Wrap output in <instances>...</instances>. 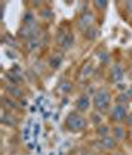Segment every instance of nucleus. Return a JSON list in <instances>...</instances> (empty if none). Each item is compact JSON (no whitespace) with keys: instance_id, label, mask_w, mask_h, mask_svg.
I'll return each mask as SVG.
<instances>
[{"instance_id":"nucleus-1","label":"nucleus","mask_w":132,"mask_h":155,"mask_svg":"<svg viewBox=\"0 0 132 155\" xmlns=\"http://www.w3.org/2000/svg\"><path fill=\"white\" fill-rule=\"evenodd\" d=\"M111 93L108 89H106L105 86L99 87L98 90H95L93 97V106L95 109V111L99 113H106L111 109Z\"/></svg>"},{"instance_id":"nucleus-2","label":"nucleus","mask_w":132,"mask_h":155,"mask_svg":"<svg viewBox=\"0 0 132 155\" xmlns=\"http://www.w3.org/2000/svg\"><path fill=\"white\" fill-rule=\"evenodd\" d=\"M65 127L71 133H81L87 127V119L78 111H71L65 119Z\"/></svg>"},{"instance_id":"nucleus-3","label":"nucleus","mask_w":132,"mask_h":155,"mask_svg":"<svg viewBox=\"0 0 132 155\" xmlns=\"http://www.w3.org/2000/svg\"><path fill=\"white\" fill-rule=\"evenodd\" d=\"M127 117H128V113H127L126 105L116 104L110 109V121L116 123V125H119L120 122H124Z\"/></svg>"},{"instance_id":"nucleus-4","label":"nucleus","mask_w":132,"mask_h":155,"mask_svg":"<svg viewBox=\"0 0 132 155\" xmlns=\"http://www.w3.org/2000/svg\"><path fill=\"white\" fill-rule=\"evenodd\" d=\"M116 140L114 139V137L107 135V137H102L96 140V146L99 147L100 150L103 151H111V150H115L116 147Z\"/></svg>"},{"instance_id":"nucleus-5","label":"nucleus","mask_w":132,"mask_h":155,"mask_svg":"<svg viewBox=\"0 0 132 155\" xmlns=\"http://www.w3.org/2000/svg\"><path fill=\"white\" fill-rule=\"evenodd\" d=\"M94 20H95V17H94V13L93 12H85L82 13L81 16H79L78 19V27L79 29H82L83 32H85L86 29H89L90 27L94 25Z\"/></svg>"},{"instance_id":"nucleus-6","label":"nucleus","mask_w":132,"mask_h":155,"mask_svg":"<svg viewBox=\"0 0 132 155\" xmlns=\"http://www.w3.org/2000/svg\"><path fill=\"white\" fill-rule=\"evenodd\" d=\"M90 105H91V100H90V97L86 93L82 94V96H79L78 100L75 101V111L83 114V113H86L90 109Z\"/></svg>"},{"instance_id":"nucleus-7","label":"nucleus","mask_w":132,"mask_h":155,"mask_svg":"<svg viewBox=\"0 0 132 155\" xmlns=\"http://www.w3.org/2000/svg\"><path fill=\"white\" fill-rule=\"evenodd\" d=\"M111 137H114V139H115L116 142H120V140L126 139V137H127L126 127L121 125L112 126V127H111Z\"/></svg>"},{"instance_id":"nucleus-8","label":"nucleus","mask_w":132,"mask_h":155,"mask_svg":"<svg viewBox=\"0 0 132 155\" xmlns=\"http://www.w3.org/2000/svg\"><path fill=\"white\" fill-rule=\"evenodd\" d=\"M110 76L114 82H120V81L124 78V70L121 68V65H119V64L114 65L110 70Z\"/></svg>"},{"instance_id":"nucleus-9","label":"nucleus","mask_w":132,"mask_h":155,"mask_svg":"<svg viewBox=\"0 0 132 155\" xmlns=\"http://www.w3.org/2000/svg\"><path fill=\"white\" fill-rule=\"evenodd\" d=\"M83 36L87 38L89 41H94L96 37L99 36V28H98V27H95V25L90 27L89 29H86L85 32H83Z\"/></svg>"},{"instance_id":"nucleus-10","label":"nucleus","mask_w":132,"mask_h":155,"mask_svg":"<svg viewBox=\"0 0 132 155\" xmlns=\"http://www.w3.org/2000/svg\"><path fill=\"white\" fill-rule=\"evenodd\" d=\"M60 44L61 47L64 49H69L73 47V44H74V37H73V35L70 33H64V36L60 40Z\"/></svg>"},{"instance_id":"nucleus-11","label":"nucleus","mask_w":132,"mask_h":155,"mask_svg":"<svg viewBox=\"0 0 132 155\" xmlns=\"http://www.w3.org/2000/svg\"><path fill=\"white\" fill-rule=\"evenodd\" d=\"M96 134H98L99 138H102V137H107V135H111V127L108 125H105V123H102V125L96 126Z\"/></svg>"},{"instance_id":"nucleus-12","label":"nucleus","mask_w":132,"mask_h":155,"mask_svg":"<svg viewBox=\"0 0 132 155\" xmlns=\"http://www.w3.org/2000/svg\"><path fill=\"white\" fill-rule=\"evenodd\" d=\"M7 90H8L11 97H15V98L23 97V90L19 85H9V86H7Z\"/></svg>"},{"instance_id":"nucleus-13","label":"nucleus","mask_w":132,"mask_h":155,"mask_svg":"<svg viewBox=\"0 0 132 155\" xmlns=\"http://www.w3.org/2000/svg\"><path fill=\"white\" fill-rule=\"evenodd\" d=\"M23 24L25 25H32V24H36V20H34V15L32 13V11H27L23 16Z\"/></svg>"},{"instance_id":"nucleus-14","label":"nucleus","mask_w":132,"mask_h":155,"mask_svg":"<svg viewBox=\"0 0 132 155\" xmlns=\"http://www.w3.org/2000/svg\"><path fill=\"white\" fill-rule=\"evenodd\" d=\"M41 45L40 43V38L39 37H33V38H30V40H28V48L30 49V51H34L36 48H39Z\"/></svg>"},{"instance_id":"nucleus-15","label":"nucleus","mask_w":132,"mask_h":155,"mask_svg":"<svg viewBox=\"0 0 132 155\" xmlns=\"http://www.w3.org/2000/svg\"><path fill=\"white\" fill-rule=\"evenodd\" d=\"M49 62H50V66H52V68L57 69L58 66L61 65V62H62V57H61V56H58V54H54L53 57L50 58Z\"/></svg>"},{"instance_id":"nucleus-16","label":"nucleus","mask_w":132,"mask_h":155,"mask_svg":"<svg viewBox=\"0 0 132 155\" xmlns=\"http://www.w3.org/2000/svg\"><path fill=\"white\" fill-rule=\"evenodd\" d=\"M94 7H96L98 11H105L107 8V2H94Z\"/></svg>"},{"instance_id":"nucleus-17","label":"nucleus","mask_w":132,"mask_h":155,"mask_svg":"<svg viewBox=\"0 0 132 155\" xmlns=\"http://www.w3.org/2000/svg\"><path fill=\"white\" fill-rule=\"evenodd\" d=\"M130 135L132 137V126H131V129H130Z\"/></svg>"},{"instance_id":"nucleus-18","label":"nucleus","mask_w":132,"mask_h":155,"mask_svg":"<svg viewBox=\"0 0 132 155\" xmlns=\"http://www.w3.org/2000/svg\"><path fill=\"white\" fill-rule=\"evenodd\" d=\"M114 155H123V154H121V153H115Z\"/></svg>"},{"instance_id":"nucleus-19","label":"nucleus","mask_w":132,"mask_h":155,"mask_svg":"<svg viewBox=\"0 0 132 155\" xmlns=\"http://www.w3.org/2000/svg\"><path fill=\"white\" fill-rule=\"evenodd\" d=\"M83 155H91V154H89V153H85V154H83Z\"/></svg>"}]
</instances>
